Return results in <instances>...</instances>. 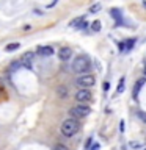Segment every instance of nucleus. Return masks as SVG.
Instances as JSON below:
<instances>
[{
  "instance_id": "nucleus-12",
  "label": "nucleus",
  "mask_w": 146,
  "mask_h": 150,
  "mask_svg": "<svg viewBox=\"0 0 146 150\" xmlns=\"http://www.w3.org/2000/svg\"><path fill=\"white\" fill-rule=\"evenodd\" d=\"M19 47H21L19 42H11V44H8L6 47H5V50H6V52H14V50H17Z\"/></svg>"
},
{
  "instance_id": "nucleus-24",
  "label": "nucleus",
  "mask_w": 146,
  "mask_h": 150,
  "mask_svg": "<svg viewBox=\"0 0 146 150\" xmlns=\"http://www.w3.org/2000/svg\"><path fill=\"white\" fill-rule=\"evenodd\" d=\"M145 75H146V63H145Z\"/></svg>"
},
{
  "instance_id": "nucleus-2",
  "label": "nucleus",
  "mask_w": 146,
  "mask_h": 150,
  "mask_svg": "<svg viewBox=\"0 0 146 150\" xmlns=\"http://www.w3.org/2000/svg\"><path fill=\"white\" fill-rule=\"evenodd\" d=\"M89 67H91V63H89V59L85 55L77 56V58L74 59V63H72V70L75 74H80V75L87 74L89 70Z\"/></svg>"
},
{
  "instance_id": "nucleus-17",
  "label": "nucleus",
  "mask_w": 146,
  "mask_h": 150,
  "mask_svg": "<svg viewBox=\"0 0 146 150\" xmlns=\"http://www.w3.org/2000/svg\"><path fill=\"white\" fill-rule=\"evenodd\" d=\"M112 16L116 19V21H120V11L118 9H112Z\"/></svg>"
},
{
  "instance_id": "nucleus-9",
  "label": "nucleus",
  "mask_w": 146,
  "mask_h": 150,
  "mask_svg": "<svg viewBox=\"0 0 146 150\" xmlns=\"http://www.w3.org/2000/svg\"><path fill=\"white\" fill-rule=\"evenodd\" d=\"M145 81H146L145 78H140L138 81L135 83V86H134V91H132V96H134L135 98L138 97V92H140V89H141V86H143V84H145Z\"/></svg>"
},
{
  "instance_id": "nucleus-5",
  "label": "nucleus",
  "mask_w": 146,
  "mask_h": 150,
  "mask_svg": "<svg viewBox=\"0 0 146 150\" xmlns=\"http://www.w3.org/2000/svg\"><path fill=\"white\" fill-rule=\"evenodd\" d=\"M93 98V96H91V91L89 89H79L77 92H75V100H77L79 103H87V102H89Z\"/></svg>"
},
{
  "instance_id": "nucleus-8",
  "label": "nucleus",
  "mask_w": 146,
  "mask_h": 150,
  "mask_svg": "<svg viewBox=\"0 0 146 150\" xmlns=\"http://www.w3.org/2000/svg\"><path fill=\"white\" fill-rule=\"evenodd\" d=\"M21 59H22V61H21L22 66H28V67H30V66H31V61H33V53H31V52H27V53L22 55Z\"/></svg>"
},
{
  "instance_id": "nucleus-15",
  "label": "nucleus",
  "mask_w": 146,
  "mask_h": 150,
  "mask_svg": "<svg viewBox=\"0 0 146 150\" xmlns=\"http://www.w3.org/2000/svg\"><path fill=\"white\" fill-rule=\"evenodd\" d=\"M99 9H101V3H96V5H93V6L89 8V13H97Z\"/></svg>"
},
{
  "instance_id": "nucleus-23",
  "label": "nucleus",
  "mask_w": 146,
  "mask_h": 150,
  "mask_svg": "<svg viewBox=\"0 0 146 150\" xmlns=\"http://www.w3.org/2000/svg\"><path fill=\"white\" fill-rule=\"evenodd\" d=\"M141 119H143V122L146 124V114H141Z\"/></svg>"
},
{
  "instance_id": "nucleus-16",
  "label": "nucleus",
  "mask_w": 146,
  "mask_h": 150,
  "mask_svg": "<svg viewBox=\"0 0 146 150\" xmlns=\"http://www.w3.org/2000/svg\"><path fill=\"white\" fill-rule=\"evenodd\" d=\"M134 44H135V39H129V41L126 42V50H129V49H130V47L134 45Z\"/></svg>"
},
{
  "instance_id": "nucleus-18",
  "label": "nucleus",
  "mask_w": 146,
  "mask_h": 150,
  "mask_svg": "<svg viewBox=\"0 0 146 150\" xmlns=\"http://www.w3.org/2000/svg\"><path fill=\"white\" fill-rule=\"evenodd\" d=\"M54 150H68V147L63 145V144H57L55 147H54Z\"/></svg>"
},
{
  "instance_id": "nucleus-4",
  "label": "nucleus",
  "mask_w": 146,
  "mask_h": 150,
  "mask_svg": "<svg viewBox=\"0 0 146 150\" xmlns=\"http://www.w3.org/2000/svg\"><path fill=\"white\" fill-rule=\"evenodd\" d=\"M89 112H91V108L89 106H87V105H82V103H79V105H75V106H72L69 110V114L72 116V117H87V116H89Z\"/></svg>"
},
{
  "instance_id": "nucleus-19",
  "label": "nucleus",
  "mask_w": 146,
  "mask_h": 150,
  "mask_svg": "<svg viewBox=\"0 0 146 150\" xmlns=\"http://www.w3.org/2000/svg\"><path fill=\"white\" fill-rule=\"evenodd\" d=\"M120 131H124V122H120Z\"/></svg>"
},
{
  "instance_id": "nucleus-10",
  "label": "nucleus",
  "mask_w": 146,
  "mask_h": 150,
  "mask_svg": "<svg viewBox=\"0 0 146 150\" xmlns=\"http://www.w3.org/2000/svg\"><path fill=\"white\" fill-rule=\"evenodd\" d=\"M57 94H58L60 98H66L68 97V88L66 86H58L57 88Z\"/></svg>"
},
{
  "instance_id": "nucleus-1",
  "label": "nucleus",
  "mask_w": 146,
  "mask_h": 150,
  "mask_svg": "<svg viewBox=\"0 0 146 150\" xmlns=\"http://www.w3.org/2000/svg\"><path fill=\"white\" fill-rule=\"evenodd\" d=\"M79 128H80V125L75 119H66L60 125V133L63 136H66V138H71V136H74L77 133Z\"/></svg>"
},
{
  "instance_id": "nucleus-7",
  "label": "nucleus",
  "mask_w": 146,
  "mask_h": 150,
  "mask_svg": "<svg viewBox=\"0 0 146 150\" xmlns=\"http://www.w3.org/2000/svg\"><path fill=\"white\" fill-rule=\"evenodd\" d=\"M71 55H72V50H71L69 47H61L58 50V58L61 61H68L71 58Z\"/></svg>"
},
{
  "instance_id": "nucleus-13",
  "label": "nucleus",
  "mask_w": 146,
  "mask_h": 150,
  "mask_svg": "<svg viewBox=\"0 0 146 150\" xmlns=\"http://www.w3.org/2000/svg\"><path fill=\"white\" fill-rule=\"evenodd\" d=\"M91 28H93V31H101V22L99 21H94L93 23H91Z\"/></svg>"
},
{
  "instance_id": "nucleus-3",
  "label": "nucleus",
  "mask_w": 146,
  "mask_h": 150,
  "mask_svg": "<svg viewBox=\"0 0 146 150\" xmlns=\"http://www.w3.org/2000/svg\"><path fill=\"white\" fill-rule=\"evenodd\" d=\"M94 83H96V78H94V75H91V74L79 75L77 80H75V84H77L80 89H88V88L94 86Z\"/></svg>"
},
{
  "instance_id": "nucleus-11",
  "label": "nucleus",
  "mask_w": 146,
  "mask_h": 150,
  "mask_svg": "<svg viewBox=\"0 0 146 150\" xmlns=\"http://www.w3.org/2000/svg\"><path fill=\"white\" fill-rule=\"evenodd\" d=\"M83 22H85V17H77V19H74V21H71L69 25H71V27H77V28H79Z\"/></svg>"
},
{
  "instance_id": "nucleus-6",
  "label": "nucleus",
  "mask_w": 146,
  "mask_h": 150,
  "mask_svg": "<svg viewBox=\"0 0 146 150\" xmlns=\"http://www.w3.org/2000/svg\"><path fill=\"white\" fill-rule=\"evenodd\" d=\"M36 53L41 55V56H50V55L55 53V50H54V47H50V45H42V47H38L36 49Z\"/></svg>"
},
{
  "instance_id": "nucleus-22",
  "label": "nucleus",
  "mask_w": 146,
  "mask_h": 150,
  "mask_svg": "<svg viewBox=\"0 0 146 150\" xmlns=\"http://www.w3.org/2000/svg\"><path fill=\"white\" fill-rule=\"evenodd\" d=\"M108 88H110V84H108V83L105 81V83H104V89H105V91H107V89H108Z\"/></svg>"
},
{
  "instance_id": "nucleus-20",
  "label": "nucleus",
  "mask_w": 146,
  "mask_h": 150,
  "mask_svg": "<svg viewBox=\"0 0 146 150\" xmlns=\"http://www.w3.org/2000/svg\"><path fill=\"white\" fill-rule=\"evenodd\" d=\"M89 150H99V144H94V145H93V147L89 149Z\"/></svg>"
},
{
  "instance_id": "nucleus-21",
  "label": "nucleus",
  "mask_w": 146,
  "mask_h": 150,
  "mask_svg": "<svg viewBox=\"0 0 146 150\" xmlns=\"http://www.w3.org/2000/svg\"><path fill=\"white\" fill-rule=\"evenodd\" d=\"M130 147H140L138 142H130Z\"/></svg>"
},
{
  "instance_id": "nucleus-14",
  "label": "nucleus",
  "mask_w": 146,
  "mask_h": 150,
  "mask_svg": "<svg viewBox=\"0 0 146 150\" xmlns=\"http://www.w3.org/2000/svg\"><path fill=\"white\" fill-rule=\"evenodd\" d=\"M122 91H124V78L120 80V83H118V89H116V92H122Z\"/></svg>"
}]
</instances>
